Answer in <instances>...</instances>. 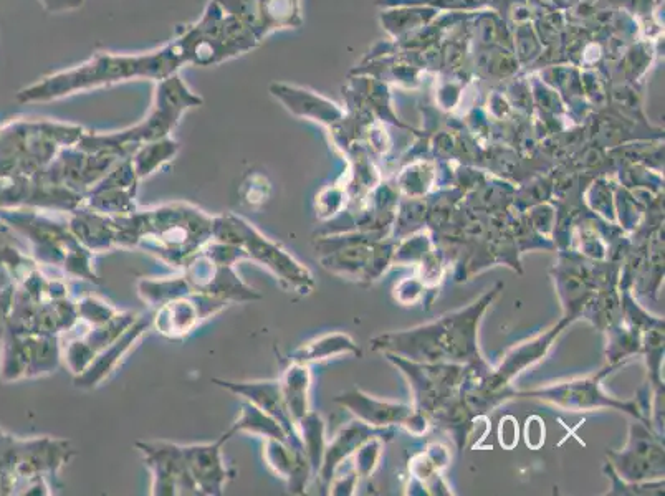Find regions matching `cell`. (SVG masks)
Returning a JSON list of instances; mask_svg holds the SVG:
<instances>
[{"label": "cell", "instance_id": "3957f363", "mask_svg": "<svg viewBox=\"0 0 665 496\" xmlns=\"http://www.w3.org/2000/svg\"><path fill=\"white\" fill-rule=\"evenodd\" d=\"M214 217L191 204H166L136 212L138 245L171 267L184 268L212 240Z\"/></svg>", "mask_w": 665, "mask_h": 496}, {"label": "cell", "instance_id": "d6986e66", "mask_svg": "<svg viewBox=\"0 0 665 496\" xmlns=\"http://www.w3.org/2000/svg\"><path fill=\"white\" fill-rule=\"evenodd\" d=\"M310 382L311 377L307 364L293 363V361L285 369L283 379L280 381L283 401H285V406L292 415V419L295 420V424L310 412L308 409Z\"/></svg>", "mask_w": 665, "mask_h": 496}, {"label": "cell", "instance_id": "6da1fadb", "mask_svg": "<svg viewBox=\"0 0 665 496\" xmlns=\"http://www.w3.org/2000/svg\"><path fill=\"white\" fill-rule=\"evenodd\" d=\"M178 45L171 43L159 52L148 55H111L98 53L95 57L65 72L47 77L42 82L20 91L17 100L50 101L73 95L77 91L91 90L98 86L125 82L130 78H156L164 80L171 77L182 65Z\"/></svg>", "mask_w": 665, "mask_h": 496}, {"label": "cell", "instance_id": "ffe728a7", "mask_svg": "<svg viewBox=\"0 0 665 496\" xmlns=\"http://www.w3.org/2000/svg\"><path fill=\"white\" fill-rule=\"evenodd\" d=\"M199 293L214 296L225 303H247L262 298L259 291L250 288L240 280L234 267H217L211 280Z\"/></svg>", "mask_w": 665, "mask_h": 496}, {"label": "cell", "instance_id": "ba28073f", "mask_svg": "<svg viewBox=\"0 0 665 496\" xmlns=\"http://www.w3.org/2000/svg\"><path fill=\"white\" fill-rule=\"evenodd\" d=\"M0 220L29 240L35 257L45 265H62L68 250L78 242L68 225L55 224L37 210L0 207Z\"/></svg>", "mask_w": 665, "mask_h": 496}, {"label": "cell", "instance_id": "f546056e", "mask_svg": "<svg viewBox=\"0 0 665 496\" xmlns=\"http://www.w3.org/2000/svg\"><path fill=\"white\" fill-rule=\"evenodd\" d=\"M95 356V351L88 346L85 339L72 341V343L67 344V348H65V363H67L68 369H70L75 376H80L82 372L87 371L88 366H90L91 361L95 359Z\"/></svg>", "mask_w": 665, "mask_h": 496}, {"label": "cell", "instance_id": "484cf974", "mask_svg": "<svg viewBox=\"0 0 665 496\" xmlns=\"http://www.w3.org/2000/svg\"><path fill=\"white\" fill-rule=\"evenodd\" d=\"M437 15L436 9L421 7V5H409L402 9H393L383 15V24L388 32L393 35L406 34L409 30L417 29L431 22Z\"/></svg>", "mask_w": 665, "mask_h": 496}, {"label": "cell", "instance_id": "e575fe53", "mask_svg": "<svg viewBox=\"0 0 665 496\" xmlns=\"http://www.w3.org/2000/svg\"><path fill=\"white\" fill-rule=\"evenodd\" d=\"M48 12H65V10L77 9L83 4V0H40Z\"/></svg>", "mask_w": 665, "mask_h": 496}, {"label": "cell", "instance_id": "30bf717a", "mask_svg": "<svg viewBox=\"0 0 665 496\" xmlns=\"http://www.w3.org/2000/svg\"><path fill=\"white\" fill-rule=\"evenodd\" d=\"M229 303L214 296L192 291L191 295L159 306L153 315V325L159 333L171 339H181L196 330L202 321L224 310Z\"/></svg>", "mask_w": 665, "mask_h": 496}, {"label": "cell", "instance_id": "e0dca14e", "mask_svg": "<svg viewBox=\"0 0 665 496\" xmlns=\"http://www.w3.org/2000/svg\"><path fill=\"white\" fill-rule=\"evenodd\" d=\"M565 323H561V325L555 326L548 333L541 334L538 338L527 341V343L520 344L518 348L512 349L507 354V358L503 361L502 366L495 372L498 382L500 384H503V382H512L513 377L520 374L522 369L532 366L536 361H540L545 356L546 351L550 349L555 338H558V334L563 330Z\"/></svg>", "mask_w": 665, "mask_h": 496}, {"label": "cell", "instance_id": "ac0fdd59", "mask_svg": "<svg viewBox=\"0 0 665 496\" xmlns=\"http://www.w3.org/2000/svg\"><path fill=\"white\" fill-rule=\"evenodd\" d=\"M371 437V432L366 429L363 422H351L346 429L336 435V439L330 445H326L325 455L321 460L320 477L325 483H330L338 468L345 458L350 457L351 452L358 450L366 440Z\"/></svg>", "mask_w": 665, "mask_h": 496}, {"label": "cell", "instance_id": "8992f818", "mask_svg": "<svg viewBox=\"0 0 665 496\" xmlns=\"http://www.w3.org/2000/svg\"><path fill=\"white\" fill-rule=\"evenodd\" d=\"M230 244L244 248L247 257L267 268L290 290L307 295L315 287L310 270L298 263L280 245L260 234L254 225L239 215L229 214Z\"/></svg>", "mask_w": 665, "mask_h": 496}, {"label": "cell", "instance_id": "1f68e13d", "mask_svg": "<svg viewBox=\"0 0 665 496\" xmlns=\"http://www.w3.org/2000/svg\"><path fill=\"white\" fill-rule=\"evenodd\" d=\"M391 4L421 5L431 9H475L479 7L477 0H396Z\"/></svg>", "mask_w": 665, "mask_h": 496}, {"label": "cell", "instance_id": "603a6c76", "mask_svg": "<svg viewBox=\"0 0 665 496\" xmlns=\"http://www.w3.org/2000/svg\"><path fill=\"white\" fill-rule=\"evenodd\" d=\"M192 287L186 277H164L159 280H139L138 293L144 303L149 306L166 305L169 301L179 300L182 296L191 295Z\"/></svg>", "mask_w": 665, "mask_h": 496}, {"label": "cell", "instance_id": "f1b7e54d", "mask_svg": "<svg viewBox=\"0 0 665 496\" xmlns=\"http://www.w3.org/2000/svg\"><path fill=\"white\" fill-rule=\"evenodd\" d=\"M199 252L217 267H235V263L249 258L240 245L224 244L217 240H209Z\"/></svg>", "mask_w": 665, "mask_h": 496}, {"label": "cell", "instance_id": "8fae6325", "mask_svg": "<svg viewBox=\"0 0 665 496\" xmlns=\"http://www.w3.org/2000/svg\"><path fill=\"white\" fill-rule=\"evenodd\" d=\"M606 372L608 371L578 381L563 382L560 386L527 392V396L540 397L541 401L551 402L568 411H593L599 407H614V409H624L629 414L636 415L637 419H641L637 407H632L631 402L614 401L601 391V379Z\"/></svg>", "mask_w": 665, "mask_h": 496}, {"label": "cell", "instance_id": "52a82bcc", "mask_svg": "<svg viewBox=\"0 0 665 496\" xmlns=\"http://www.w3.org/2000/svg\"><path fill=\"white\" fill-rule=\"evenodd\" d=\"M57 334H5L0 343V377L4 382L52 374L60 364Z\"/></svg>", "mask_w": 665, "mask_h": 496}, {"label": "cell", "instance_id": "4dcf8cb0", "mask_svg": "<svg viewBox=\"0 0 665 496\" xmlns=\"http://www.w3.org/2000/svg\"><path fill=\"white\" fill-rule=\"evenodd\" d=\"M15 287L12 283L0 288V343L9 333L12 311H14Z\"/></svg>", "mask_w": 665, "mask_h": 496}, {"label": "cell", "instance_id": "d6a6232c", "mask_svg": "<svg viewBox=\"0 0 665 496\" xmlns=\"http://www.w3.org/2000/svg\"><path fill=\"white\" fill-rule=\"evenodd\" d=\"M518 440V427L517 422L513 417H505L500 424V444L507 449H512L513 445L517 444Z\"/></svg>", "mask_w": 665, "mask_h": 496}, {"label": "cell", "instance_id": "cb8c5ba5", "mask_svg": "<svg viewBox=\"0 0 665 496\" xmlns=\"http://www.w3.org/2000/svg\"><path fill=\"white\" fill-rule=\"evenodd\" d=\"M178 149V143H174L168 138L141 144L136 154L130 159L134 174L138 176V179L151 176L158 167L168 163L169 159H173L178 153Z\"/></svg>", "mask_w": 665, "mask_h": 496}, {"label": "cell", "instance_id": "83f0119b", "mask_svg": "<svg viewBox=\"0 0 665 496\" xmlns=\"http://www.w3.org/2000/svg\"><path fill=\"white\" fill-rule=\"evenodd\" d=\"M75 305H77L78 320L87 321L91 326L103 325L118 315L116 308L95 296H83Z\"/></svg>", "mask_w": 665, "mask_h": 496}, {"label": "cell", "instance_id": "2e32d148", "mask_svg": "<svg viewBox=\"0 0 665 496\" xmlns=\"http://www.w3.org/2000/svg\"><path fill=\"white\" fill-rule=\"evenodd\" d=\"M336 402L346 409H350L363 424L368 425H389L398 424V422L406 425L407 420L411 419V415L414 414L409 406L378 401L356 389L336 397Z\"/></svg>", "mask_w": 665, "mask_h": 496}, {"label": "cell", "instance_id": "4fadbf2b", "mask_svg": "<svg viewBox=\"0 0 665 496\" xmlns=\"http://www.w3.org/2000/svg\"><path fill=\"white\" fill-rule=\"evenodd\" d=\"M232 430H227L219 439L209 444L182 445L187 468L196 483L199 495H222L229 482L230 473L225 467L222 447L232 437Z\"/></svg>", "mask_w": 665, "mask_h": 496}, {"label": "cell", "instance_id": "9c48e42d", "mask_svg": "<svg viewBox=\"0 0 665 496\" xmlns=\"http://www.w3.org/2000/svg\"><path fill=\"white\" fill-rule=\"evenodd\" d=\"M136 447L153 475L151 495H199L187 468L182 445L153 440L136 442Z\"/></svg>", "mask_w": 665, "mask_h": 496}, {"label": "cell", "instance_id": "44dd1931", "mask_svg": "<svg viewBox=\"0 0 665 496\" xmlns=\"http://www.w3.org/2000/svg\"><path fill=\"white\" fill-rule=\"evenodd\" d=\"M361 354L355 341L346 336V334L333 333L321 336V338L310 341L302 348H298L292 354L293 363L308 364L311 361H321L331 356H340V354Z\"/></svg>", "mask_w": 665, "mask_h": 496}, {"label": "cell", "instance_id": "7c38bea8", "mask_svg": "<svg viewBox=\"0 0 665 496\" xmlns=\"http://www.w3.org/2000/svg\"><path fill=\"white\" fill-rule=\"evenodd\" d=\"M214 384L224 387L235 396L242 397L244 401L259 407L260 411L270 415L282 425L283 430L287 432L290 445L295 449L303 450L302 437L298 434V427L292 415L288 412L285 401H283L282 386L280 381H249L232 382L224 379H214Z\"/></svg>", "mask_w": 665, "mask_h": 496}, {"label": "cell", "instance_id": "836d02e7", "mask_svg": "<svg viewBox=\"0 0 665 496\" xmlns=\"http://www.w3.org/2000/svg\"><path fill=\"white\" fill-rule=\"evenodd\" d=\"M545 442V427L538 417H532L527 422V444L533 449H538Z\"/></svg>", "mask_w": 665, "mask_h": 496}, {"label": "cell", "instance_id": "7a4b0ae2", "mask_svg": "<svg viewBox=\"0 0 665 496\" xmlns=\"http://www.w3.org/2000/svg\"><path fill=\"white\" fill-rule=\"evenodd\" d=\"M497 290L482 296L465 310L442 316L429 325L402 333L386 334L376 341L378 348L417 361H467L479 359L477 330Z\"/></svg>", "mask_w": 665, "mask_h": 496}, {"label": "cell", "instance_id": "4316f807", "mask_svg": "<svg viewBox=\"0 0 665 496\" xmlns=\"http://www.w3.org/2000/svg\"><path fill=\"white\" fill-rule=\"evenodd\" d=\"M0 267L9 273L12 278V285L17 287L19 283L24 282L30 273L37 270V263L30 260L27 255H22L19 250L12 247L0 248Z\"/></svg>", "mask_w": 665, "mask_h": 496}, {"label": "cell", "instance_id": "d4e9b609", "mask_svg": "<svg viewBox=\"0 0 665 496\" xmlns=\"http://www.w3.org/2000/svg\"><path fill=\"white\" fill-rule=\"evenodd\" d=\"M298 434L302 437L303 450L307 455L313 473L320 472L321 460L325 455V422L320 415L308 412L297 422Z\"/></svg>", "mask_w": 665, "mask_h": 496}, {"label": "cell", "instance_id": "277c9868", "mask_svg": "<svg viewBox=\"0 0 665 496\" xmlns=\"http://www.w3.org/2000/svg\"><path fill=\"white\" fill-rule=\"evenodd\" d=\"M201 98L192 95L178 77L164 78L156 95V105L151 115L143 123L126 129L118 134L108 136H85L82 148L88 153L118 154L131 144L151 143L158 139L168 138L169 131L176 128L182 113L191 106L201 105Z\"/></svg>", "mask_w": 665, "mask_h": 496}, {"label": "cell", "instance_id": "5b68a950", "mask_svg": "<svg viewBox=\"0 0 665 496\" xmlns=\"http://www.w3.org/2000/svg\"><path fill=\"white\" fill-rule=\"evenodd\" d=\"M174 43L181 52L182 62L207 67L249 52L259 43V39L214 0L207 7L204 17Z\"/></svg>", "mask_w": 665, "mask_h": 496}, {"label": "cell", "instance_id": "7402d4cb", "mask_svg": "<svg viewBox=\"0 0 665 496\" xmlns=\"http://www.w3.org/2000/svg\"><path fill=\"white\" fill-rule=\"evenodd\" d=\"M230 430L234 435L237 432H245V434L260 435L264 439L282 440V442L290 444L287 432L283 430L282 425L264 411H260L259 407H255L254 404L247 401L242 404L239 419L235 420Z\"/></svg>", "mask_w": 665, "mask_h": 496}, {"label": "cell", "instance_id": "9a60e30c", "mask_svg": "<svg viewBox=\"0 0 665 496\" xmlns=\"http://www.w3.org/2000/svg\"><path fill=\"white\" fill-rule=\"evenodd\" d=\"M68 230L91 253L105 252L116 245L113 217L96 212L90 207L72 210L68 220Z\"/></svg>", "mask_w": 665, "mask_h": 496}, {"label": "cell", "instance_id": "5bb4252c", "mask_svg": "<svg viewBox=\"0 0 665 496\" xmlns=\"http://www.w3.org/2000/svg\"><path fill=\"white\" fill-rule=\"evenodd\" d=\"M151 326H153V316H138V320L134 321L120 338L115 339L110 346H106L103 351L96 354L87 371L82 372L80 376H75V386L82 387V389H93V387L100 386L101 382L108 379L111 372L115 371L123 356L130 351L131 346Z\"/></svg>", "mask_w": 665, "mask_h": 496}]
</instances>
